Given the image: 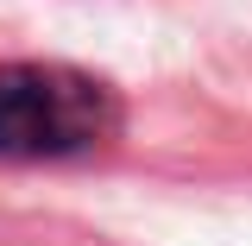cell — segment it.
<instances>
[{
  "label": "cell",
  "instance_id": "cell-1",
  "mask_svg": "<svg viewBox=\"0 0 252 246\" xmlns=\"http://www.w3.org/2000/svg\"><path fill=\"white\" fill-rule=\"evenodd\" d=\"M120 133L107 82L69 63H0V158H76Z\"/></svg>",
  "mask_w": 252,
  "mask_h": 246
}]
</instances>
